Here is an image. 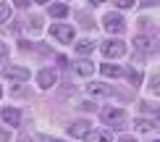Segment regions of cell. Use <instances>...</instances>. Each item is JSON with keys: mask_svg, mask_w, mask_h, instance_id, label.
Instances as JSON below:
<instances>
[{"mask_svg": "<svg viewBox=\"0 0 160 142\" xmlns=\"http://www.w3.org/2000/svg\"><path fill=\"white\" fill-rule=\"evenodd\" d=\"M48 13L52 18H66V16H68V5H66V3H50L48 5Z\"/></svg>", "mask_w": 160, "mask_h": 142, "instance_id": "13", "label": "cell"}, {"mask_svg": "<svg viewBox=\"0 0 160 142\" xmlns=\"http://www.w3.org/2000/svg\"><path fill=\"white\" fill-rule=\"evenodd\" d=\"M3 74L8 82H26L29 79V69H21V66H5Z\"/></svg>", "mask_w": 160, "mask_h": 142, "instance_id": "6", "label": "cell"}, {"mask_svg": "<svg viewBox=\"0 0 160 142\" xmlns=\"http://www.w3.org/2000/svg\"><path fill=\"white\" fill-rule=\"evenodd\" d=\"M126 74H129V79H131V84H134V87H137L139 82H142V74H139L137 69H129V71H126Z\"/></svg>", "mask_w": 160, "mask_h": 142, "instance_id": "19", "label": "cell"}, {"mask_svg": "<svg viewBox=\"0 0 160 142\" xmlns=\"http://www.w3.org/2000/svg\"><path fill=\"white\" fill-rule=\"evenodd\" d=\"M84 139H87V142H113V134H110L108 129H92Z\"/></svg>", "mask_w": 160, "mask_h": 142, "instance_id": "11", "label": "cell"}, {"mask_svg": "<svg viewBox=\"0 0 160 142\" xmlns=\"http://www.w3.org/2000/svg\"><path fill=\"white\" fill-rule=\"evenodd\" d=\"M74 71L79 76H92L95 74V63L92 60H74Z\"/></svg>", "mask_w": 160, "mask_h": 142, "instance_id": "12", "label": "cell"}, {"mask_svg": "<svg viewBox=\"0 0 160 142\" xmlns=\"http://www.w3.org/2000/svg\"><path fill=\"white\" fill-rule=\"evenodd\" d=\"M155 118H160V108H158V111H155Z\"/></svg>", "mask_w": 160, "mask_h": 142, "instance_id": "23", "label": "cell"}, {"mask_svg": "<svg viewBox=\"0 0 160 142\" xmlns=\"http://www.w3.org/2000/svg\"><path fill=\"white\" fill-rule=\"evenodd\" d=\"M76 53H79V55H89V53H95V39H79V42H76Z\"/></svg>", "mask_w": 160, "mask_h": 142, "instance_id": "15", "label": "cell"}, {"mask_svg": "<svg viewBox=\"0 0 160 142\" xmlns=\"http://www.w3.org/2000/svg\"><path fill=\"white\" fill-rule=\"evenodd\" d=\"M11 13H13V5H11V3H3V0H0V24H3V21H8V18H11Z\"/></svg>", "mask_w": 160, "mask_h": 142, "instance_id": "16", "label": "cell"}, {"mask_svg": "<svg viewBox=\"0 0 160 142\" xmlns=\"http://www.w3.org/2000/svg\"><path fill=\"white\" fill-rule=\"evenodd\" d=\"M131 5H134L131 0H118V3H116V8H131Z\"/></svg>", "mask_w": 160, "mask_h": 142, "instance_id": "21", "label": "cell"}, {"mask_svg": "<svg viewBox=\"0 0 160 142\" xmlns=\"http://www.w3.org/2000/svg\"><path fill=\"white\" fill-rule=\"evenodd\" d=\"M102 121L108 126H113V129H123V126L129 124V116H126V111H121V108H105Z\"/></svg>", "mask_w": 160, "mask_h": 142, "instance_id": "1", "label": "cell"}, {"mask_svg": "<svg viewBox=\"0 0 160 142\" xmlns=\"http://www.w3.org/2000/svg\"><path fill=\"white\" fill-rule=\"evenodd\" d=\"M102 26H105L108 32H113V34H121V32L126 29L123 18L118 16V13H108V16H105V21H102Z\"/></svg>", "mask_w": 160, "mask_h": 142, "instance_id": "7", "label": "cell"}, {"mask_svg": "<svg viewBox=\"0 0 160 142\" xmlns=\"http://www.w3.org/2000/svg\"><path fill=\"white\" fill-rule=\"evenodd\" d=\"M118 142H137V139H134V137H121Z\"/></svg>", "mask_w": 160, "mask_h": 142, "instance_id": "22", "label": "cell"}, {"mask_svg": "<svg viewBox=\"0 0 160 142\" xmlns=\"http://www.w3.org/2000/svg\"><path fill=\"white\" fill-rule=\"evenodd\" d=\"M150 92H152V95H158V97H160V74H155V76L150 79Z\"/></svg>", "mask_w": 160, "mask_h": 142, "instance_id": "17", "label": "cell"}, {"mask_svg": "<svg viewBox=\"0 0 160 142\" xmlns=\"http://www.w3.org/2000/svg\"><path fill=\"white\" fill-rule=\"evenodd\" d=\"M89 132H92V121H87V118H79V121H74V124H68V134L71 137H87Z\"/></svg>", "mask_w": 160, "mask_h": 142, "instance_id": "8", "label": "cell"}, {"mask_svg": "<svg viewBox=\"0 0 160 142\" xmlns=\"http://www.w3.org/2000/svg\"><path fill=\"white\" fill-rule=\"evenodd\" d=\"M87 92H89L92 97H113V95H116V90H113L110 84H102V82H89Z\"/></svg>", "mask_w": 160, "mask_h": 142, "instance_id": "5", "label": "cell"}, {"mask_svg": "<svg viewBox=\"0 0 160 142\" xmlns=\"http://www.w3.org/2000/svg\"><path fill=\"white\" fill-rule=\"evenodd\" d=\"M0 95H3V87H0Z\"/></svg>", "mask_w": 160, "mask_h": 142, "instance_id": "25", "label": "cell"}, {"mask_svg": "<svg viewBox=\"0 0 160 142\" xmlns=\"http://www.w3.org/2000/svg\"><path fill=\"white\" fill-rule=\"evenodd\" d=\"M150 129H152V121H147V118L137 121V132H150Z\"/></svg>", "mask_w": 160, "mask_h": 142, "instance_id": "18", "label": "cell"}, {"mask_svg": "<svg viewBox=\"0 0 160 142\" xmlns=\"http://www.w3.org/2000/svg\"><path fill=\"white\" fill-rule=\"evenodd\" d=\"M134 45H137L139 53H144V55L158 53V42H155V37H150V34H137L134 37Z\"/></svg>", "mask_w": 160, "mask_h": 142, "instance_id": "3", "label": "cell"}, {"mask_svg": "<svg viewBox=\"0 0 160 142\" xmlns=\"http://www.w3.org/2000/svg\"><path fill=\"white\" fill-rule=\"evenodd\" d=\"M152 142H160V139H152Z\"/></svg>", "mask_w": 160, "mask_h": 142, "instance_id": "26", "label": "cell"}, {"mask_svg": "<svg viewBox=\"0 0 160 142\" xmlns=\"http://www.w3.org/2000/svg\"><path fill=\"white\" fill-rule=\"evenodd\" d=\"M0 116H3V121L8 126H18V124H21V111H18V108H3Z\"/></svg>", "mask_w": 160, "mask_h": 142, "instance_id": "10", "label": "cell"}, {"mask_svg": "<svg viewBox=\"0 0 160 142\" xmlns=\"http://www.w3.org/2000/svg\"><path fill=\"white\" fill-rule=\"evenodd\" d=\"M0 60H8V45L0 42Z\"/></svg>", "mask_w": 160, "mask_h": 142, "instance_id": "20", "label": "cell"}, {"mask_svg": "<svg viewBox=\"0 0 160 142\" xmlns=\"http://www.w3.org/2000/svg\"><path fill=\"white\" fill-rule=\"evenodd\" d=\"M37 82H39V87H42V90H50V87L58 82V74H55V69H42V71L37 74Z\"/></svg>", "mask_w": 160, "mask_h": 142, "instance_id": "9", "label": "cell"}, {"mask_svg": "<svg viewBox=\"0 0 160 142\" xmlns=\"http://www.w3.org/2000/svg\"><path fill=\"white\" fill-rule=\"evenodd\" d=\"M123 53H126L123 39H108V42L102 45V55L105 58H121Z\"/></svg>", "mask_w": 160, "mask_h": 142, "instance_id": "4", "label": "cell"}, {"mask_svg": "<svg viewBox=\"0 0 160 142\" xmlns=\"http://www.w3.org/2000/svg\"><path fill=\"white\" fill-rule=\"evenodd\" d=\"M100 71H102V76H108V79H118L123 74V69H121V66H116V63H105Z\"/></svg>", "mask_w": 160, "mask_h": 142, "instance_id": "14", "label": "cell"}, {"mask_svg": "<svg viewBox=\"0 0 160 142\" xmlns=\"http://www.w3.org/2000/svg\"><path fill=\"white\" fill-rule=\"evenodd\" d=\"M50 37L58 39V42H63V45H68L71 39L76 37V32H74V26H68V24H55V26H50Z\"/></svg>", "mask_w": 160, "mask_h": 142, "instance_id": "2", "label": "cell"}, {"mask_svg": "<svg viewBox=\"0 0 160 142\" xmlns=\"http://www.w3.org/2000/svg\"><path fill=\"white\" fill-rule=\"evenodd\" d=\"M48 142H66V139H48Z\"/></svg>", "mask_w": 160, "mask_h": 142, "instance_id": "24", "label": "cell"}]
</instances>
